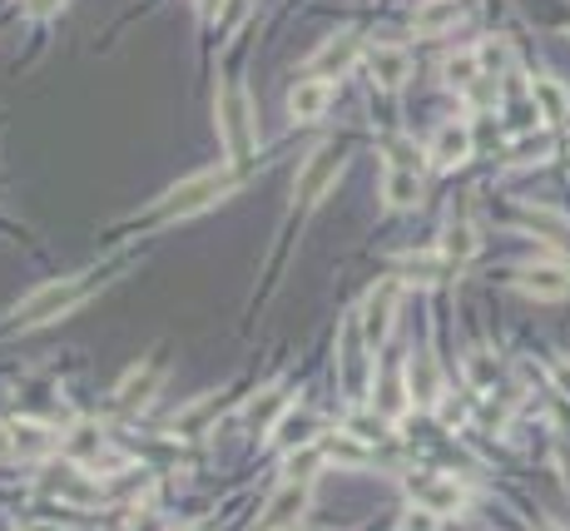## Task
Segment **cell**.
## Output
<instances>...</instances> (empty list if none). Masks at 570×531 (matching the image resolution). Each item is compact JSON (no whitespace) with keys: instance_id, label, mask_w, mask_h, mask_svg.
<instances>
[{"instance_id":"d4e9b609","label":"cell","mask_w":570,"mask_h":531,"mask_svg":"<svg viewBox=\"0 0 570 531\" xmlns=\"http://www.w3.org/2000/svg\"><path fill=\"white\" fill-rule=\"evenodd\" d=\"M467 378H471V388H486V382L496 378V362H491V353H471V358H467Z\"/></svg>"},{"instance_id":"8fae6325","label":"cell","mask_w":570,"mask_h":531,"mask_svg":"<svg viewBox=\"0 0 570 531\" xmlns=\"http://www.w3.org/2000/svg\"><path fill=\"white\" fill-rule=\"evenodd\" d=\"M467 160H471V130L447 120L431 134V164H437V170H457V164H467Z\"/></svg>"},{"instance_id":"6da1fadb","label":"cell","mask_w":570,"mask_h":531,"mask_svg":"<svg viewBox=\"0 0 570 531\" xmlns=\"http://www.w3.org/2000/svg\"><path fill=\"white\" fill-rule=\"evenodd\" d=\"M219 140L223 150H229V160H243V154H253V144H259V120H253V100H249V85L243 80H229L219 85Z\"/></svg>"},{"instance_id":"484cf974","label":"cell","mask_w":570,"mask_h":531,"mask_svg":"<svg viewBox=\"0 0 570 531\" xmlns=\"http://www.w3.org/2000/svg\"><path fill=\"white\" fill-rule=\"evenodd\" d=\"M402 531H441V517H437L431 507H421V501H417V507H412L407 517H402Z\"/></svg>"},{"instance_id":"44dd1931","label":"cell","mask_w":570,"mask_h":531,"mask_svg":"<svg viewBox=\"0 0 570 531\" xmlns=\"http://www.w3.org/2000/svg\"><path fill=\"white\" fill-rule=\"evenodd\" d=\"M150 382H154L150 362H144V368H130V372H124V382H120V392H114V402H120V408H130L134 398H144V392H150Z\"/></svg>"},{"instance_id":"f546056e","label":"cell","mask_w":570,"mask_h":531,"mask_svg":"<svg viewBox=\"0 0 570 531\" xmlns=\"http://www.w3.org/2000/svg\"><path fill=\"white\" fill-rule=\"evenodd\" d=\"M55 6H65V0H31V11H35V15H51Z\"/></svg>"},{"instance_id":"ba28073f","label":"cell","mask_w":570,"mask_h":531,"mask_svg":"<svg viewBox=\"0 0 570 531\" xmlns=\"http://www.w3.org/2000/svg\"><path fill=\"white\" fill-rule=\"evenodd\" d=\"M338 170H342V150H318L308 160V170H303V180H298V199L293 204H318L322 194H328V184L338 180Z\"/></svg>"},{"instance_id":"9c48e42d","label":"cell","mask_w":570,"mask_h":531,"mask_svg":"<svg viewBox=\"0 0 570 531\" xmlns=\"http://www.w3.org/2000/svg\"><path fill=\"white\" fill-rule=\"evenodd\" d=\"M368 75L377 90H397L402 80L412 75V55L402 45H372L368 51Z\"/></svg>"},{"instance_id":"52a82bcc","label":"cell","mask_w":570,"mask_h":531,"mask_svg":"<svg viewBox=\"0 0 570 531\" xmlns=\"http://www.w3.org/2000/svg\"><path fill=\"white\" fill-rule=\"evenodd\" d=\"M358 51H362V35L358 31H338L308 55V71L322 75V80H332V75H342L352 61H358Z\"/></svg>"},{"instance_id":"7a4b0ae2","label":"cell","mask_w":570,"mask_h":531,"mask_svg":"<svg viewBox=\"0 0 570 531\" xmlns=\"http://www.w3.org/2000/svg\"><path fill=\"white\" fill-rule=\"evenodd\" d=\"M382 199L387 209H412L421 199V150L407 140L387 144V164H382Z\"/></svg>"},{"instance_id":"d6a6232c","label":"cell","mask_w":570,"mask_h":531,"mask_svg":"<svg viewBox=\"0 0 570 531\" xmlns=\"http://www.w3.org/2000/svg\"><path fill=\"white\" fill-rule=\"evenodd\" d=\"M546 531H556V527H546Z\"/></svg>"},{"instance_id":"cb8c5ba5","label":"cell","mask_w":570,"mask_h":531,"mask_svg":"<svg viewBox=\"0 0 570 531\" xmlns=\"http://www.w3.org/2000/svg\"><path fill=\"white\" fill-rule=\"evenodd\" d=\"M51 447V432L41 427V422H21V432H15V452H45Z\"/></svg>"},{"instance_id":"3957f363","label":"cell","mask_w":570,"mask_h":531,"mask_svg":"<svg viewBox=\"0 0 570 531\" xmlns=\"http://www.w3.org/2000/svg\"><path fill=\"white\" fill-rule=\"evenodd\" d=\"M223 194H229V180H223L219 170L194 174V180H184L179 189H174L169 199L160 204V214H164V219H184V214L209 209V204H213V199H223Z\"/></svg>"},{"instance_id":"4fadbf2b","label":"cell","mask_w":570,"mask_h":531,"mask_svg":"<svg viewBox=\"0 0 570 531\" xmlns=\"http://www.w3.org/2000/svg\"><path fill=\"white\" fill-rule=\"evenodd\" d=\"M303 507H308V481H283V491L268 501V511H263V531L293 527V521L303 517Z\"/></svg>"},{"instance_id":"8992f818","label":"cell","mask_w":570,"mask_h":531,"mask_svg":"<svg viewBox=\"0 0 570 531\" xmlns=\"http://www.w3.org/2000/svg\"><path fill=\"white\" fill-rule=\"evenodd\" d=\"M332 95H338V85L322 80V75H308V80H298V85L288 90V115H293V124L322 120V115H328V105H332Z\"/></svg>"},{"instance_id":"e0dca14e","label":"cell","mask_w":570,"mask_h":531,"mask_svg":"<svg viewBox=\"0 0 570 531\" xmlns=\"http://www.w3.org/2000/svg\"><path fill=\"white\" fill-rule=\"evenodd\" d=\"M283 412H288V388H268V392H259V398L249 402V412H243V418H249L253 432H273Z\"/></svg>"},{"instance_id":"1f68e13d","label":"cell","mask_w":570,"mask_h":531,"mask_svg":"<svg viewBox=\"0 0 570 531\" xmlns=\"http://www.w3.org/2000/svg\"><path fill=\"white\" fill-rule=\"evenodd\" d=\"M194 531H209V527H194Z\"/></svg>"},{"instance_id":"7402d4cb","label":"cell","mask_w":570,"mask_h":531,"mask_svg":"<svg viewBox=\"0 0 570 531\" xmlns=\"http://www.w3.org/2000/svg\"><path fill=\"white\" fill-rule=\"evenodd\" d=\"M476 75H481V55L476 51H461V55H451V61H447V80L457 85V90H467Z\"/></svg>"},{"instance_id":"f1b7e54d","label":"cell","mask_w":570,"mask_h":531,"mask_svg":"<svg viewBox=\"0 0 570 531\" xmlns=\"http://www.w3.org/2000/svg\"><path fill=\"white\" fill-rule=\"evenodd\" d=\"M11 452H15V432H11V427H0V462L11 457Z\"/></svg>"},{"instance_id":"30bf717a","label":"cell","mask_w":570,"mask_h":531,"mask_svg":"<svg viewBox=\"0 0 570 531\" xmlns=\"http://www.w3.org/2000/svg\"><path fill=\"white\" fill-rule=\"evenodd\" d=\"M407 398L421 402V408H437L441 402V368L427 348L412 353V362H407Z\"/></svg>"},{"instance_id":"7c38bea8","label":"cell","mask_w":570,"mask_h":531,"mask_svg":"<svg viewBox=\"0 0 570 531\" xmlns=\"http://www.w3.org/2000/svg\"><path fill=\"white\" fill-rule=\"evenodd\" d=\"M516 289L526 293V299H566V293H570V273L556 269V263H536V269H520Z\"/></svg>"},{"instance_id":"9a60e30c","label":"cell","mask_w":570,"mask_h":531,"mask_svg":"<svg viewBox=\"0 0 570 531\" xmlns=\"http://www.w3.org/2000/svg\"><path fill=\"white\" fill-rule=\"evenodd\" d=\"M417 501L421 507H431L437 517H447V511H461L467 487H461L457 477H427V481H417Z\"/></svg>"},{"instance_id":"ffe728a7","label":"cell","mask_w":570,"mask_h":531,"mask_svg":"<svg viewBox=\"0 0 570 531\" xmlns=\"http://www.w3.org/2000/svg\"><path fill=\"white\" fill-rule=\"evenodd\" d=\"M100 442H105V432L95 427V422H80V427L65 437V457H70L75 467H80V462H95L100 457Z\"/></svg>"},{"instance_id":"603a6c76","label":"cell","mask_w":570,"mask_h":531,"mask_svg":"<svg viewBox=\"0 0 570 531\" xmlns=\"http://www.w3.org/2000/svg\"><path fill=\"white\" fill-rule=\"evenodd\" d=\"M318 462H322V447H298V452L288 457V481H313Z\"/></svg>"},{"instance_id":"4dcf8cb0","label":"cell","mask_w":570,"mask_h":531,"mask_svg":"<svg viewBox=\"0 0 570 531\" xmlns=\"http://www.w3.org/2000/svg\"><path fill=\"white\" fill-rule=\"evenodd\" d=\"M25 531H61V527H55V521H31Z\"/></svg>"},{"instance_id":"5b68a950","label":"cell","mask_w":570,"mask_h":531,"mask_svg":"<svg viewBox=\"0 0 570 531\" xmlns=\"http://www.w3.org/2000/svg\"><path fill=\"white\" fill-rule=\"evenodd\" d=\"M85 293V283L80 279H55V283H45L41 293H31V299L21 303V328H31V323H45V318H55V313H65L75 299Z\"/></svg>"},{"instance_id":"2e32d148","label":"cell","mask_w":570,"mask_h":531,"mask_svg":"<svg viewBox=\"0 0 570 531\" xmlns=\"http://www.w3.org/2000/svg\"><path fill=\"white\" fill-rule=\"evenodd\" d=\"M476 249H481V234H476V224H447V234H441V259L451 263V269H467L471 259H476Z\"/></svg>"},{"instance_id":"83f0119b","label":"cell","mask_w":570,"mask_h":531,"mask_svg":"<svg viewBox=\"0 0 570 531\" xmlns=\"http://www.w3.org/2000/svg\"><path fill=\"white\" fill-rule=\"evenodd\" d=\"M130 531H164V517H154V511H144V517H134Z\"/></svg>"},{"instance_id":"277c9868","label":"cell","mask_w":570,"mask_h":531,"mask_svg":"<svg viewBox=\"0 0 570 531\" xmlns=\"http://www.w3.org/2000/svg\"><path fill=\"white\" fill-rule=\"evenodd\" d=\"M397 299H402V283L397 279H382L377 289L362 299L358 323H362V338H368V348H382V343H387L392 318H397Z\"/></svg>"},{"instance_id":"5bb4252c","label":"cell","mask_w":570,"mask_h":531,"mask_svg":"<svg viewBox=\"0 0 570 531\" xmlns=\"http://www.w3.org/2000/svg\"><path fill=\"white\" fill-rule=\"evenodd\" d=\"M530 100H536V110H540L546 124H560L570 115V90H566V80H556V75H536V80H530Z\"/></svg>"},{"instance_id":"4316f807","label":"cell","mask_w":570,"mask_h":531,"mask_svg":"<svg viewBox=\"0 0 570 531\" xmlns=\"http://www.w3.org/2000/svg\"><path fill=\"white\" fill-rule=\"evenodd\" d=\"M243 11H249V0H229V11H223V15H219V31H229V25H233V21H239V15H243Z\"/></svg>"},{"instance_id":"d6986e66","label":"cell","mask_w":570,"mask_h":531,"mask_svg":"<svg viewBox=\"0 0 570 531\" xmlns=\"http://www.w3.org/2000/svg\"><path fill=\"white\" fill-rule=\"evenodd\" d=\"M313 427H318V422H313L308 418V412H283V418H278V427H273V442H278V447H313V437H318V432H313Z\"/></svg>"},{"instance_id":"ac0fdd59","label":"cell","mask_w":570,"mask_h":531,"mask_svg":"<svg viewBox=\"0 0 570 531\" xmlns=\"http://www.w3.org/2000/svg\"><path fill=\"white\" fill-rule=\"evenodd\" d=\"M457 15H461V0H421L417 15H412V31L437 35V31H447V25H457Z\"/></svg>"}]
</instances>
